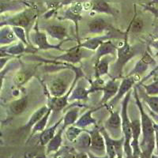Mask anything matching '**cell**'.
Returning <instances> with one entry per match:
<instances>
[{"instance_id":"1","label":"cell","mask_w":158,"mask_h":158,"mask_svg":"<svg viewBox=\"0 0 158 158\" xmlns=\"http://www.w3.org/2000/svg\"><path fill=\"white\" fill-rule=\"evenodd\" d=\"M26 105H27V100L25 98L21 99L12 104L11 110L15 114H20L25 110Z\"/></svg>"},{"instance_id":"2","label":"cell","mask_w":158,"mask_h":158,"mask_svg":"<svg viewBox=\"0 0 158 158\" xmlns=\"http://www.w3.org/2000/svg\"><path fill=\"white\" fill-rule=\"evenodd\" d=\"M52 90L54 94H60L65 90L64 84L60 81H56V82H54V84L52 85Z\"/></svg>"},{"instance_id":"3","label":"cell","mask_w":158,"mask_h":158,"mask_svg":"<svg viewBox=\"0 0 158 158\" xmlns=\"http://www.w3.org/2000/svg\"><path fill=\"white\" fill-rule=\"evenodd\" d=\"M104 22L101 19H97L94 22H92L89 25V28L91 30L93 31H97V30H101V29H103L104 27Z\"/></svg>"},{"instance_id":"4","label":"cell","mask_w":158,"mask_h":158,"mask_svg":"<svg viewBox=\"0 0 158 158\" xmlns=\"http://www.w3.org/2000/svg\"><path fill=\"white\" fill-rule=\"evenodd\" d=\"M98 135L97 132H96L93 136V146L96 148H103L104 144H103L102 140H101V137Z\"/></svg>"},{"instance_id":"5","label":"cell","mask_w":158,"mask_h":158,"mask_svg":"<svg viewBox=\"0 0 158 158\" xmlns=\"http://www.w3.org/2000/svg\"><path fill=\"white\" fill-rule=\"evenodd\" d=\"M143 28V22H142V20L140 19H137L135 20L134 23L132 24V31L135 32H140L141 30Z\"/></svg>"},{"instance_id":"6","label":"cell","mask_w":158,"mask_h":158,"mask_svg":"<svg viewBox=\"0 0 158 158\" xmlns=\"http://www.w3.org/2000/svg\"><path fill=\"white\" fill-rule=\"evenodd\" d=\"M110 126L113 127H118L119 126V118H118V115L117 114H113L111 115V117L110 118L109 121Z\"/></svg>"},{"instance_id":"7","label":"cell","mask_w":158,"mask_h":158,"mask_svg":"<svg viewBox=\"0 0 158 158\" xmlns=\"http://www.w3.org/2000/svg\"><path fill=\"white\" fill-rule=\"evenodd\" d=\"M154 12L156 13V15H157V16H158V10H155Z\"/></svg>"}]
</instances>
